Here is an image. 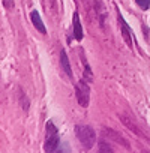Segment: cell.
I'll return each instance as SVG.
<instances>
[{"instance_id": "cell-1", "label": "cell", "mask_w": 150, "mask_h": 153, "mask_svg": "<svg viewBox=\"0 0 150 153\" xmlns=\"http://www.w3.org/2000/svg\"><path fill=\"white\" fill-rule=\"evenodd\" d=\"M75 135L78 141L84 146V149H92L96 143V134L89 125H77L75 126Z\"/></svg>"}, {"instance_id": "cell-2", "label": "cell", "mask_w": 150, "mask_h": 153, "mask_svg": "<svg viewBox=\"0 0 150 153\" xmlns=\"http://www.w3.org/2000/svg\"><path fill=\"white\" fill-rule=\"evenodd\" d=\"M75 95H77V99H78V104L81 107H87L89 105V99H90V89H89V84L81 80L77 87H75Z\"/></svg>"}, {"instance_id": "cell-3", "label": "cell", "mask_w": 150, "mask_h": 153, "mask_svg": "<svg viewBox=\"0 0 150 153\" xmlns=\"http://www.w3.org/2000/svg\"><path fill=\"white\" fill-rule=\"evenodd\" d=\"M59 143H60L59 134L48 135V137H47V140H45V144H44V150H45V152H48V153L57 152V150H59Z\"/></svg>"}, {"instance_id": "cell-4", "label": "cell", "mask_w": 150, "mask_h": 153, "mask_svg": "<svg viewBox=\"0 0 150 153\" xmlns=\"http://www.w3.org/2000/svg\"><path fill=\"white\" fill-rule=\"evenodd\" d=\"M119 23H120V30H122V36H123V39H125V42L132 48V35H131V32H129V26L126 24V21L123 20V17H122V14L119 12Z\"/></svg>"}, {"instance_id": "cell-5", "label": "cell", "mask_w": 150, "mask_h": 153, "mask_svg": "<svg viewBox=\"0 0 150 153\" xmlns=\"http://www.w3.org/2000/svg\"><path fill=\"white\" fill-rule=\"evenodd\" d=\"M72 26H74V38L77 41H81L83 39V27H81V23H80V15L77 12L74 14Z\"/></svg>"}, {"instance_id": "cell-6", "label": "cell", "mask_w": 150, "mask_h": 153, "mask_svg": "<svg viewBox=\"0 0 150 153\" xmlns=\"http://www.w3.org/2000/svg\"><path fill=\"white\" fill-rule=\"evenodd\" d=\"M60 65L63 68V71L66 72V75L69 78H72V68H71V62L68 59V54L65 50H60Z\"/></svg>"}, {"instance_id": "cell-7", "label": "cell", "mask_w": 150, "mask_h": 153, "mask_svg": "<svg viewBox=\"0 0 150 153\" xmlns=\"http://www.w3.org/2000/svg\"><path fill=\"white\" fill-rule=\"evenodd\" d=\"M30 20H32L33 26H35V27H36L42 35H45V33H47V29H45V26H44V23H42L41 15H39V12H38V11H32V14H30Z\"/></svg>"}, {"instance_id": "cell-8", "label": "cell", "mask_w": 150, "mask_h": 153, "mask_svg": "<svg viewBox=\"0 0 150 153\" xmlns=\"http://www.w3.org/2000/svg\"><path fill=\"white\" fill-rule=\"evenodd\" d=\"M119 117H120V120L123 122V125H125V126H128V128H129L131 131L137 132V134H138L140 137H144V135H141V132H140V131L137 129V126L134 125V122H131V120L128 119V116H126V114H119Z\"/></svg>"}, {"instance_id": "cell-9", "label": "cell", "mask_w": 150, "mask_h": 153, "mask_svg": "<svg viewBox=\"0 0 150 153\" xmlns=\"http://www.w3.org/2000/svg\"><path fill=\"white\" fill-rule=\"evenodd\" d=\"M137 5H138L143 11H146V9L150 8V0H137Z\"/></svg>"}, {"instance_id": "cell-10", "label": "cell", "mask_w": 150, "mask_h": 153, "mask_svg": "<svg viewBox=\"0 0 150 153\" xmlns=\"http://www.w3.org/2000/svg\"><path fill=\"white\" fill-rule=\"evenodd\" d=\"M99 152H113V149L110 147V144L101 141V143H99Z\"/></svg>"}, {"instance_id": "cell-11", "label": "cell", "mask_w": 150, "mask_h": 153, "mask_svg": "<svg viewBox=\"0 0 150 153\" xmlns=\"http://www.w3.org/2000/svg\"><path fill=\"white\" fill-rule=\"evenodd\" d=\"M3 5L6 9H11V8H14V0H3Z\"/></svg>"}]
</instances>
